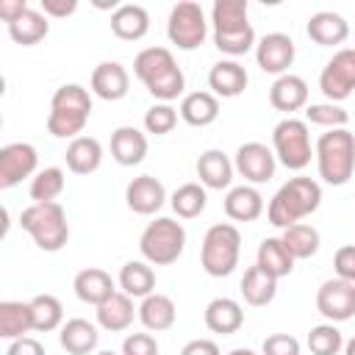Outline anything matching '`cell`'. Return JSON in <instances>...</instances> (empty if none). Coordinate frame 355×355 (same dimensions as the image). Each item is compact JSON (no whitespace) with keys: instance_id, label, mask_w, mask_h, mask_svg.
Listing matches in <instances>:
<instances>
[{"instance_id":"obj_1","label":"cell","mask_w":355,"mask_h":355,"mask_svg":"<svg viewBox=\"0 0 355 355\" xmlns=\"http://www.w3.org/2000/svg\"><path fill=\"white\" fill-rule=\"evenodd\" d=\"M133 75L161 103L178 100L183 94V89H186L183 69L175 64V55L166 47H144L133 58Z\"/></svg>"},{"instance_id":"obj_2","label":"cell","mask_w":355,"mask_h":355,"mask_svg":"<svg viewBox=\"0 0 355 355\" xmlns=\"http://www.w3.org/2000/svg\"><path fill=\"white\" fill-rule=\"evenodd\" d=\"M319 202H322V186L313 178L297 175V178L286 180L269 200V205H266L269 225L286 230V227L297 225L300 219L311 216L319 208Z\"/></svg>"},{"instance_id":"obj_3","label":"cell","mask_w":355,"mask_h":355,"mask_svg":"<svg viewBox=\"0 0 355 355\" xmlns=\"http://www.w3.org/2000/svg\"><path fill=\"white\" fill-rule=\"evenodd\" d=\"M92 116V94L80 83H64L50 97L47 133L55 139H78Z\"/></svg>"},{"instance_id":"obj_4","label":"cell","mask_w":355,"mask_h":355,"mask_svg":"<svg viewBox=\"0 0 355 355\" xmlns=\"http://www.w3.org/2000/svg\"><path fill=\"white\" fill-rule=\"evenodd\" d=\"M313 155H316L319 178L327 186H344L355 172V136L347 128L327 130L319 136Z\"/></svg>"},{"instance_id":"obj_5","label":"cell","mask_w":355,"mask_h":355,"mask_svg":"<svg viewBox=\"0 0 355 355\" xmlns=\"http://www.w3.org/2000/svg\"><path fill=\"white\" fill-rule=\"evenodd\" d=\"M22 230L44 252H58L69 241V222L58 202H33L19 214Z\"/></svg>"},{"instance_id":"obj_6","label":"cell","mask_w":355,"mask_h":355,"mask_svg":"<svg viewBox=\"0 0 355 355\" xmlns=\"http://www.w3.org/2000/svg\"><path fill=\"white\" fill-rule=\"evenodd\" d=\"M241 233L230 222H216L205 230L200 247V263L211 277H227L239 266Z\"/></svg>"},{"instance_id":"obj_7","label":"cell","mask_w":355,"mask_h":355,"mask_svg":"<svg viewBox=\"0 0 355 355\" xmlns=\"http://www.w3.org/2000/svg\"><path fill=\"white\" fill-rule=\"evenodd\" d=\"M186 247V230L178 219L172 216H158L153 219L141 236H139V250L147 263L153 266H169L183 255Z\"/></svg>"},{"instance_id":"obj_8","label":"cell","mask_w":355,"mask_h":355,"mask_svg":"<svg viewBox=\"0 0 355 355\" xmlns=\"http://www.w3.org/2000/svg\"><path fill=\"white\" fill-rule=\"evenodd\" d=\"M272 147H275V158L286 166V169H305L313 158V147H311V133H308V122L305 119H294L286 116L275 125L272 130Z\"/></svg>"},{"instance_id":"obj_9","label":"cell","mask_w":355,"mask_h":355,"mask_svg":"<svg viewBox=\"0 0 355 355\" xmlns=\"http://www.w3.org/2000/svg\"><path fill=\"white\" fill-rule=\"evenodd\" d=\"M166 36L178 50H197L208 36L205 11L194 0L175 3L166 19Z\"/></svg>"},{"instance_id":"obj_10","label":"cell","mask_w":355,"mask_h":355,"mask_svg":"<svg viewBox=\"0 0 355 355\" xmlns=\"http://www.w3.org/2000/svg\"><path fill=\"white\" fill-rule=\"evenodd\" d=\"M319 89L327 97V103H341L355 92V50L341 47L333 53V58L322 67Z\"/></svg>"},{"instance_id":"obj_11","label":"cell","mask_w":355,"mask_h":355,"mask_svg":"<svg viewBox=\"0 0 355 355\" xmlns=\"http://www.w3.org/2000/svg\"><path fill=\"white\" fill-rule=\"evenodd\" d=\"M316 311L327 319V322H347L355 316V283L333 277L324 280L316 291Z\"/></svg>"},{"instance_id":"obj_12","label":"cell","mask_w":355,"mask_h":355,"mask_svg":"<svg viewBox=\"0 0 355 355\" xmlns=\"http://www.w3.org/2000/svg\"><path fill=\"white\" fill-rule=\"evenodd\" d=\"M36 147L28 141H11L0 147V189H14L25 178L36 175Z\"/></svg>"},{"instance_id":"obj_13","label":"cell","mask_w":355,"mask_h":355,"mask_svg":"<svg viewBox=\"0 0 355 355\" xmlns=\"http://www.w3.org/2000/svg\"><path fill=\"white\" fill-rule=\"evenodd\" d=\"M233 166H236V172H239L244 180H250L252 186H258V183H266V180L275 178L277 158H275V153H272L266 144H261V141H247V144H241V147L236 150Z\"/></svg>"},{"instance_id":"obj_14","label":"cell","mask_w":355,"mask_h":355,"mask_svg":"<svg viewBox=\"0 0 355 355\" xmlns=\"http://www.w3.org/2000/svg\"><path fill=\"white\" fill-rule=\"evenodd\" d=\"M294 55H297V50H294L291 36L288 33H280V31L261 36L258 44H255V61H258V67L263 72H269V75H277V78L288 72V67L294 64Z\"/></svg>"},{"instance_id":"obj_15","label":"cell","mask_w":355,"mask_h":355,"mask_svg":"<svg viewBox=\"0 0 355 355\" xmlns=\"http://www.w3.org/2000/svg\"><path fill=\"white\" fill-rule=\"evenodd\" d=\"M125 202L133 214H141V216H150L155 211H161V205L166 202V189L158 178L153 175H139L128 183L125 189Z\"/></svg>"},{"instance_id":"obj_16","label":"cell","mask_w":355,"mask_h":355,"mask_svg":"<svg viewBox=\"0 0 355 355\" xmlns=\"http://www.w3.org/2000/svg\"><path fill=\"white\" fill-rule=\"evenodd\" d=\"M92 92L100 97V100H122L128 94V86H130V75L128 69L119 64V61H103L92 69Z\"/></svg>"},{"instance_id":"obj_17","label":"cell","mask_w":355,"mask_h":355,"mask_svg":"<svg viewBox=\"0 0 355 355\" xmlns=\"http://www.w3.org/2000/svg\"><path fill=\"white\" fill-rule=\"evenodd\" d=\"M247 83H250L247 69L233 58L216 61L208 72V86H211V94L216 97H239L247 89Z\"/></svg>"},{"instance_id":"obj_18","label":"cell","mask_w":355,"mask_h":355,"mask_svg":"<svg viewBox=\"0 0 355 355\" xmlns=\"http://www.w3.org/2000/svg\"><path fill=\"white\" fill-rule=\"evenodd\" d=\"M111 31L122 42H139V39H144L147 31H150V14H147V8L139 6V3L116 6L114 14H111Z\"/></svg>"},{"instance_id":"obj_19","label":"cell","mask_w":355,"mask_h":355,"mask_svg":"<svg viewBox=\"0 0 355 355\" xmlns=\"http://www.w3.org/2000/svg\"><path fill=\"white\" fill-rule=\"evenodd\" d=\"M305 33L311 42H316L319 47H336L349 36V25L341 14L336 11H316L308 17Z\"/></svg>"},{"instance_id":"obj_20","label":"cell","mask_w":355,"mask_h":355,"mask_svg":"<svg viewBox=\"0 0 355 355\" xmlns=\"http://www.w3.org/2000/svg\"><path fill=\"white\" fill-rule=\"evenodd\" d=\"M269 103L275 111H283V114H294L300 108L308 105V83L300 78V75H280L272 89H269Z\"/></svg>"},{"instance_id":"obj_21","label":"cell","mask_w":355,"mask_h":355,"mask_svg":"<svg viewBox=\"0 0 355 355\" xmlns=\"http://www.w3.org/2000/svg\"><path fill=\"white\" fill-rule=\"evenodd\" d=\"M147 155V136L133 128V125H122L111 133V158L119 166H136L141 164Z\"/></svg>"},{"instance_id":"obj_22","label":"cell","mask_w":355,"mask_h":355,"mask_svg":"<svg viewBox=\"0 0 355 355\" xmlns=\"http://www.w3.org/2000/svg\"><path fill=\"white\" fill-rule=\"evenodd\" d=\"M72 288H75V294H78L80 302L94 305V308L103 305L111 294H116L111 275H108L105 269H97V266L80 269V272L75 275V280H72Z\"/></svg>"},{"instance_id":"obj_23","label":"cell","mask_w":355,"mask_h":355,"mask_svg":"<svg viewBox=\"0 0 355 355\" xmlns=\"http://www.w3.org/2000/svg\"><path fill=\"white\" fill-rule=\"evenodd\" d=\"M97 324L108 333H122L133 324V316H139V308H133V297H128L125 291L111 294L103 305H97Z\"/></svg>"},{"instance_id":"obj_24","label":"cell","mask_w":355,"mask_h":355,"mask_svg":"<svg viewBox=\"0 0 355 355\" xmlns=\"http://www.w3.org/2000/svg\"><path fill=\"white\" fill-rule=\"evenodd\" d=\"M244 324V311L230 297H216L205 305V327L219 336H233Z\"/></svg>"},{"instance_id":"obj_25","label":"cell","mask_w":355,"mask_h":355,"mask_svg":"<svg viewBox=\"0 0 355 355\" xmlns=\"http://www.w3.org/2000/svg\"><path fill=\"white\" fill-rule=\"evenodd\" d=\"M58 341L69 355H92L100 344V333H97V324H92L89 319L75 316V319H67L61 324Z\"/></svg>"},{"instance_id":"obj_26","label":"cell","mask_w":355,"mask_h":355,"mask_svg":"<svg viewBox=\"0 0 355 355\" xmlns=\"http://www.w3.org/2000/svg\"><path fill=\"white\" fill-rule=\"evenodd\" d=\"M225 214L233 222H255L263 214V197L255 186H233L225 194Z\"/></svg>"},{"instance_id":"obj_27","label":"cell","mask_w":355,"mask_h":355,"mask_svg":"<svg viewBox=\"0 0 355 355\" xmlns=\"http://www.w3.org/2000/svg\"><path fill=\"white\" fill-rule=\"evenodd\" d=\"M67 169L75 175H92L103 164V144L94 136H78L67 144Z\"/></svg>"},{"instance_id":"obj_28","label":"cell","mask_w":355,"mask_h":355,"mask_svg":"<svg viewBox=\"0 0 355 355\" xmlns=\"http://www.w3.org/2000/svg\"><path fill=\"white\" fill-rule=\"evenodd\" d=\"M175 319H178V308H175L172 297H166V294L153 291V294L144 297L141 305H139V322H141L144 330H150V333L169 330V327L175 324Z\"/></svg>"},{"instance_id":"obj_29","label":"cell","mask_w":355,"mask_h":355,"mask_svg":"<svg viewBox=\"0 0 355 355\" xmlns=\"http://www.w3.org/2000/svg\"><path fill=\"white\" fill-rule=\"evenodd\" d=\"M233 161L222 150H205L197 158V178L205 189H227L233 180Z\"/></svg>"},{"instance_id":"obj_30","label":"cell","mask_w":355,"mask_h":355,"mask_svg":"<svg viewBox=\"0 0 355 355\" xmlns=\"http://www.w3.org/2000/svg\"><path fill=\"white\" fill-rule=\"evenodd\" d=\"M219 116V100L211 92H189L180 100V119L191 128H208Z\"/></svg>"},{"instance_id":"obj_31","label":"cell","mask_w":355,"mask_h":355,"mask_svg":"<svg viewBox=\"0 0 355 355\" xmlns=\"http://www.w3.org/2000/svg\"><path fill=\"white\" fill-rule=\"evenodd\" d=\"M277 294V277H272L266 269H261L258 263H252L244 277H241V297L247 305L252 308H261V305H269Z\"/></svg>"},{"instance_id":"obj_32","label":"cell","mask_w":355,"mask_h":355,"mask_svg":"<svg viewBox=\"0 0 355 355\" xmlns=\"http://www.w3.org/2000/svg\"><path fill=\"white\" fill-rule=\"evenodd\" d=\"M33 330V311L31 302H17V300H6L0 302V336L8 341L22 338L25 333Z\"/></svg>"},{"instance_id":"obj_33","label":"cell","mask_w":355,"mask_h":355,"mask_svg":"<svg viewBox=\"0 0 355 355\" xmlns=\"http://www.w3.org/2000/svg\"><path fill=\"white\" fill-rule=\"evenodd\" d=\"M50 33V22L42 11L36 8H25L14 22H8V36L22 44V47H31V44H39L44 36Z\"/></svg>"},{"instance_id":"obj_34","label":"cell","mask_w":355,"mask_h":355,"mask_svg":"<svg viewBox=\"0 0 355 355\" xmlns=\"http://www.w3.org/2000/svg\"><path fill=\"white\" fill-rule=\"evenodd\" d=\"M119 288L128 294V297H150L155 291V272L147 261H128L122 269H119Z\"/></svg>"},{"instance_id":"obj_35","label":"cell","mask_w":355,"mask_h":355,"mask_svg":"<svg viewBox=\"0 0 355 355\" xmlns=\"http://www.w3.org/2000/svg\"><path fill=\"white\" fill-rule=\"evenodd\" d=\"M261 269H266L272 277H286V275H291V269H294V258H291V252L286 250V244L280 241V239H275V236H269V239H263L261 244H258V261H255Z\"/></svg>"},{"instance_id":"obj_36","label":"cell","mask_w":355,"mask_h":355,"mask_svg":"<svg viewBox=\"0 0 355 355\" xmlns=\"http://www.w3.org/2000/svg\"><path fill=\"white\" fill-rule=\"evenodd\" d=\"M280 241L286 244V250L291 252V258L300 261V258H311V255H316L322 239H319V230H316L313 225H308V222H297V225H291V227L283 230Z\"/></svg>"},{"instance_id":"obj_37","label":"cell","mask_w":355,"mask_h":355,"mask_svg":"<svg viewBox=\"0 0 355 355\" xmlns=\"http://www.w3.org/2000/svg\"><path fill=\"white\" fill-rule=\"evenodd\" d=\"M214 33H230L247 28V0H216L211 8Z\"/></svg>"},{"instance_id":"obj_38","label":"cell","mask_w":355,"mask_h":355,"mask_svg":"<svg viewBox=\"0 0 355 355\" xmlns=\"http://www.w3.org/2000/svg\"><path fill=\"white\" fill-rule=\"evenodd\" d=\"M169 205L172 211L180 216V219H194L205 211L208 205V194H205V186L202 183H183L172 191L169 197Z\"/></svg>"},{"instance_id":"obj_39","label":"cell","mask_w":355,"mask_h":355,"mask_svg":"<svg viewBox=\"0 0 355 355\" xmlns=\"http://www.w3.org/2000/svg\"><path fill=\"white\" fill-rule=\"evenodd\" d=\"M67 178L61 166H44L31 178V200L33 202H55V197L64 191Z\"/></svg>"},{"instance_id":"obj_40","label":"cell","mask_w":355,"mask_h":355,"mask_svg":"<svg viewBox=\"0 0 355 355\" xmlns=\"http://www.w3.org/2000/svg\"><path fill=\"white\" fill-rule=\"evenodd\" d=\"M31 311H33V330L39 333H50L64 324V305L53 294H36L31 300Z\"/></svg>"},{"instance_id":"obj_41","label":"cell","mask_w":355,"mask_h":355,"mask_svg":"<svg viewBox=\"0 0 355 355\" xmlns=\"http://www.w3.org/2000/svg\"><path fill=\"white\" fill-rule=\"evenodd\" d=\"M308 349L311 355H338L344 349V336L333 322L316 324L308 333Z\"/></svg>"},{"instance_id":"obj_42","label":"cell","mask_w":355,"mask_h":355,"mask_svg":"<svg viewBox=\"0 0 355 355\" xmlns=\"http://www.w3.org/2000/svg\"><path fill=\"white\" fill-rule=\"evenodd\" d=\"M214 44H216V50L219 53H225V55H244V53H250L258 42H255V31H252V25H247V28H241V31H230V33H214Z\"/></svg>"},{"instance_id":"obj_43","label":"cell","mask_w":355,"mask_h":355,"mask_svg":"<svg viewBox=\"0 0 355 355\" xmlns=\"http://www.w3.org/2000/svg\"><path fill=\"white\" fill-rule=\"evenodd\" d=\"M349 119V114L338 105V103H316V105H305V122L311 125H322L327 130L344 128Z\"/></svg>"},{"instance_id":"obj_44","label":"cell","mask_w":355,"mask_h":355,"mask_svg":"<svg viewBox=\"0 0 355 355\" xmlns=\"http://www.w3.org/2000/svg\"><path fill=\"white\" fill-rule=\"evenodd\" d=\"M175 125H178V108H172L169 103H155L144 111V130L147 133L166 136V133H172Z\"/></svg>"},{"instance_id":"obj_45","label":"cell","mask_w":355,"mask_h":355,"mask_svg":"<svg viewBox=\"0 0 355 355\" xmlns=\"http://www.w3.org/2000/svg\"><path fill=\"white\" fill-rule=\"evenodd\" d=\"M263 355H300V341L291 333H272L263 338Z\"/></svg>"},{"instance_id":"obj_46","label":"cell","mask_w":355,"mask_h":355,"mask_svg":"<svg viewBox=\"0 0 355 355\" xmlns=\"http://www.w3.org/2000/svg\"><path fill=\"white\" fill-rule=\"evenodd\" d=\"M119 355H158V341L150 333H130L125 336Z\"/></svg>"},{"instance_id":"obj_47","label":"cell","mask_w":355,"mask_h":355,"mask_svg":"<svg viewBox=\"0 0 355 355\" xmlns=\"http://www.w3.org/2000/svg\"><path fill=\"white\" fill-rule=\"evenodd\" d=\"M333 269H336V277L355 283V244H344V247L336 250Z\"/></svg>"},{"instance_id":"obj_48","label":"cell","mask_w":355,"mask_h":355,"mask_svg":"<svg viewBox=\"0 0 355 355\" xmlns=\"http://www.w3.org/2000/svg\"><path fill=\"white\" fill-rule=\"evenodd\" d=\"M6 355H44V347H42L36 338L22 336V338H17V341H11V344H8Z\"/></svg>"},{"instance_id":"obj_49","label":"cell","mask_w":355,"mask_h":355,"mask_svg":"<svg viewBox=\"0 0 355 355\" xmlns=\"http://www.w3.org/2000/svg\"><path fill=\"white\" fill-rule=\"evenodd\" d=\"M78 0H42V14L44 17H69L75 14Z\"/></svg>"},{"instance_id":"obj_50","label":"cell","mask_w":355,"mask_h":355,"mask_svg":"<svg viewBox=\"0 0 355 355\" xmlns=\"http://www.w3.org/2000/svg\"><path fill=\"white\" fill-rule=\"evenodd\" d=\"M180 355H219V347L211 338H194L180 349Z\"/></svg>"},{"instance_id":"obj_51","label":"cell","mask_w":355,"mask_h":355,"mask_svg":"<svg viewBox=\"0 0 355 355\" xmlns=\"http://www.w3.org/2000/svg\"><path fill=\"white\" fill-rule=\"evenodd\" d=\"M25 8H31L25 0H0V17L6 19V25H8V22H14Z\"/></svg>"},{"instance_id":"obj_52","label":"cell","mask_w":355,"mask_h":355,"mask_svg":"<svg viewBox=\"0 0 355 355\" xmlns=\"http://www.w3.org/2000/svg\"><path fill=\"white\" fill-rule=\"evenodd\" d=\"M344 355H355V336H352V338L344 344Z\"/></svg>"},{"instance_id":"obj_53","label":"cell","mask_w":355,"mask_h":355,"mask_svg":"<svg viewBox=\"0 0 355 355\" xmlns=\"http://www.w3.org/2000/svg\"><path fill=\"white\" fill-rule=\"evenodd\" d=\"M227 355H255L252 349H247V347H236V349H230Z\"/></svg>"},{"instance_id":"obj_54","label":"cell","mask_w":355,"mask_h":355,"mask_svg":"<svg viewBox=\"0 0 355 355\" xmlns=\"http://www.w3.org/2000/svg\"><path fill=\"white\" fill-rule=\"evenodd\" d=\"M94 355H116V352H111V349H100V352H94Z\"/></svg>"}]
</instances>
